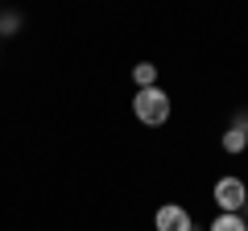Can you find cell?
I'll return each mask as SVG.
<instances>
[{
    "label": "cell",
    "mask_w": 248,
    "mask_h": 231,
    "mask_svg": "<svg viewBox=\"0 0 248 231\" xmlns=\"http://www.w3.org/2000/svg\"><path fill=\"white\" fill-rule=\"evenodd\" d=\"M17 25H21V17H4V21H0V33H13Z\"/></svg>",
    "instance_id": "52a82bcc"
},
{
    "label": "cell",
    "mask_w": 248,
    "mask_h": 231,
    "mask_svg": "<svg viewBox=\"0 0 248 231\" xmlns=\"http://www.w3.org/2000/svg\"><path fill=\"white\" fill-rule=\"evenodd\" d=\"M153 223H157V231H195V223H190V211L186 206H157V215H153Z\"/></svg>",
    "instance_id": "3957f363"
},
{
    "label": "cell",
    "mask_w": 248,
    "mask_h": 231,
    "mask_svg": "<svg viewBox=\"0 0 248 231\" xmlns=\"http://www.w3.org/2000/svg\"><path fill=\"white\" fill-rule=\"evenodd\" d=\"M133 112L141 124L149 128H161L170 120V95L161 87H137V99H133Z\"/></svg>",
    "instance_id": "6da1fadb"
},
{
    "label": "cell",
    "mask_w": 248,
    "mask_h": 231,
    "mask_svg": "<svg viewBox=\"0 0 248 231\" xmlns=\"http://www.w3.org/2000/svg\"><path fill=\"white\" fill-rule=\"evenodd\" d=\"M244 141H248V116H240L236 124L223 132V153H240V149H244Z\"/></svg>",
    "instance_id": "277c9868"
},
{
    "label": "cell",
    "mask_w": 248,
    "mask_h": 231,
    "mask_svg": "<svg viewBox=\"0 0 248 231\" xmlns=\"http://www.w3.org/2000/svg\"><path fill=\"white\" fill-rule=\"evenodd\" d=\"M215 202H219V211L240 215L248 206V186L240 178H219V182H215Z\"/></svg>",
    "instance_id": "7a4b0ae2"
},
{
    "label": "cell",
    "mask_w": 248,
    "mask_h": 231,
    "mask_svg": "<svg viewBox=\"0 0 248 231\" xmlns=\"http://www.w3.org/2000/svg\"><path fill=\"white\" fill-rule=\"evenodd\" d=\"M211 231H248V223H244V215H228V211H219L211 219Z\"/></svg>",
    "instance_id": "5b68a950"
},
{
    "label": "cell",
    "mask_w": 248,
    "mask_h": 231,
    "mask_svg": "<svg viewBox=\"0 0 248 231\" xmlns=\"http://www.w3.org/2000/svg\"><path fill=\"white\" fill-rule=\"evenodd\" d=\"M244 149H248V141H244Z\"/></svg>",
    "instance_id": "ba28073f"
},
{
    "label": "cell",
    "mask_w": 248,
    "mask_h": 231,
    "mask_svg": "<svg viewBox=\"0 0 248 231\" xmlns=\"http://www.w3.org/2000/svg\"><path fill=\"white\" fill-rule=\"evenodd\" d=\"M133 83L137 87H153V83H157V66L153 62H137L133 66Z\"/></svg>",
    "instance_id": "8992f818"
}]
</instances>
